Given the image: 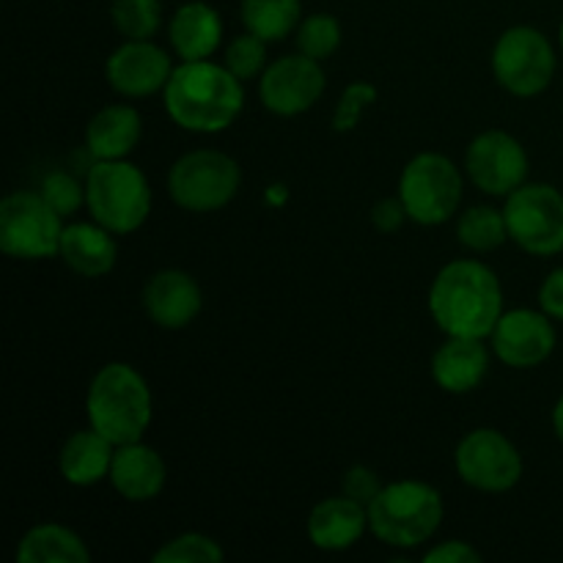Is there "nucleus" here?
<instances>
[{
    "instance_id": "c756f323",
    "label": "nucleus",
    "mask_w": 563,
    "mask_h": 563,
    "mask_svg": "<svg viewBox=\"0 0 563 563\" xmlns=\"http://www.w3.org/2000/svg\"><path fill=\"white\" fill-rule=\"evenodd\" d=\"M225 69L234 77L245 80H256L267 69V42L256 33H240L236 38H231V44L225 47Z\"/></svg>"
},
{
    "instance_id": "9b49d317",
    "label": "nucleus",
    "mask_w": 563,
    "mask_h": 563,
    "mask_svg": "<svg viewBox=\"0 0 563 563\" xmlns=\"http://www.w3.org/2000/svg\"><path fill=\"white\" fill-rule=\"evenodd\" d=\"M456 476L478 493H509L522 478V456L498 429H473L454 451Z\"/></svg>"
},
{
    "instance_id": "2f4dec72",
    "label": "nucleus",
    "mask_w": 563,
    "mask_h": 563,
    "mask_svg": "<svg viewBox=\"0 0 563 563\" xmlns=\"http://www.w3.org/2000/svg\"><path fill=\"white\" fill-rule=\"evenodd\" d=\"M377 102V88L372 82H352V86L344 88L341 93L339 104H335V113H333V130L335 132H352L361 121L363 110L368 104Z\"/></svg>"
},
{
    "instance_id": "b1692460",
    "label": "nucleus",
    "mask_w": 563,
    "mask_h": 563,
    "mask_svg": "<svg viewBox=\"0 0 563 563\" xmlns=\"http://www.w3.org/2000/svg\"><path fill=\"white\" fill-rule=\"evenodd\" d=\"M14 559L20 563H88L91 550L71 528L42 522L20 539Z\"/></svg>"
},
{
    "instance_id": "4c0bfd02",
    "label": "nucleus",
    "mask_w": 563,
    "mask_h": 563,
    "mask_svg": "<svg viewBox=\"0 0 563 563\" xmlns=\"http://www.w3.org/2000/svg\"><path fill=\"white\" fill-rule=\"evenodd\" d=\"M561 44H563V22H561Z\"/></svg>"
},
{
    "instance_id": "39448f33",
    "label": "nucleus",
    "mask_w": 563,
    "mask_h": 563,
    "mask_svg": "<svg viewBox=\"0 0 563 563\" xmlns=\"http://www.w3.org/2000/svg\"><path fill=\"white\" fill-rule=\"evenodd\" d=\"M86 203L91 218L115 236L135 234L152 212L146 174L126 159H97L86 176Z\"/></svg>"
},
{
    "instance_id": "aec40b11",
    "label": "nucleus",
    "mask_w": 563,
    "mask_h": 563,
    "mask_svg": "<svg viewBox=\"0 0 563 563\" xmlns=\"http://www.w3.org/2000/svg\"><path fill=\"white\" fill-rule=\"evenodd\" d=\"M168 42L181 60H207L223 42V20L203 0L179 5L168 22Z\"/></svg>"
},
{
    "instance_id": "412c9836",
    "label": "nucleus",
    "mask_w": 563,
    "mask_h": 563,
    "mask_svg": "<svg viewBox=\"0 0 563 563\" xmlns=\"http://www.w3.org/2000/svg\"><path fill=\"white\" fill-rule=\"evenodd\" d=\"M113 236V231L99 225L97 220L69 223L64 225V234H60L58 256L64 258L71 273L82 275V278H102L115 267V258H119V245Z\"/></svg>"
},
{
    "instance_id": "bb28decb",
    "label": "nucleus",
    "mask_w": 563,
    "mask_h": 563,
    "mask_svg": "<svg viewBox=\"0 0 563 563\" xmlns=\"http://www.w3.org/2000/svg\"><path fill=\"white\" fill-rule=\"evenodd\" d=\"M110 16L124 38H152L163 22V5L159 0H113Z\"/></svg>"
},
{
    "instance_id": "f3484780",
    "label": "nucleus",
    "mask_w": 563,
    "mask_h": 563,
    "mask_svg": "<svg viewBox=\"0 0 563 563\" xmlns=\"http://www.w3.org/2000/svg\"><path fill=\"white\" fill-rule=\"evenodd\" d=\"M165 478H168L165 462L152 445H146L143 440L115 445L110 484L121 498L130 500V504H148V500L159 498Z\"/></svg>"
},
{
    "instance_id": "4be33fe9",
    "label": "nucleus",
    "mask_w": 563,
    "mask_h": 563,
    "mask_svg": "<svg viewBox=\"0 0 563 563\" xmlns=\"http://www.w3.org/2000/svg\"><path fill=\"white\" fill-rule=\"evenodd\" d=\"M143 121L132 104H104L86 126V148L93 159H126L137 148Z\"/></svg>"
},
{
    "instance_id": "dca6fc26",
    "label": "nucleus",
    "mask_w": 563,
    "mask_h": 563,
    "mask_svg": "<svg viewBox=\"0 0 563 563\" xmlns=\"http://www.w3.org/2000/svg\"><path fill=\"white\" fill-rule=\"evenodd\" d=\"M143 311L157 328L185 330L203 308V291L185 269H159L143 286Z\"/></svg>"
},
{
    "instance_id": "72a5a7b5",
    "label": "nucleus",
    "mask_w": 563,
    "mask_h": 563,
    "mask_svg": "<svg viewBox=\"0 0 563 563\" xmlns=\"http://www.w3.org/2000/svg\"><path fill=\"white\" fill-rule=\"evenodd\" d=\"M405 220H410V214H407L405 201H401L399 196L383 198V201L374 203L372 223L374 229L383 231V234H394V231H399L401 225H405Z\"/></svg>"
},
{
    "instance_id": "1a4fd4ad",
    "label": "nucleus",
    "mask_w": 563,
    "mask_h": 563,
    "mask_svg": "<svg viewBox=\"0 0 563 563\" xmlns=\"http://www.w3.org/2000/svg\"><path fill=\"white\" fill-rule=\"evenodd\" d=\"M493 75L511 97H539L555 77L553 44L539 27H509L493 47Z\"/></svg>"
},
{
    "instance_id": "cd10ccee",
    "label": "nucleus",
    "mask_w": 563,
    "mask_h": 563,
    "mask_svg": "<svg viewBox=\"0 0 563 563\" xmlns=\"http://www.w3.org/2000/svg\"><path fill=\"white\" fill-rule=\"evenodd\" d=\"M341 47V22L333 14H311L297 25V53L328 60Z\"/></svg>"
},
{
    "instance_id": "7ed1b4c3",
    "label": "nucleus",
    "mask_w": 563,
    "mask_h": 563,
    "mask_svg": "<svg viewBox=\"0 0 563 563\" xmlns=\"http://www.w3.org/2000/svg\"><path fill=\"white\" fill-rule=\"evenodd\" d=\"M86 412L88 423L113 445L137 443L152 427V388L130 363H108L88 385Z\"/></svg>"
},
{
    "instance_id": "4468645a",
    "label": "nucleus",
    "mask_w": 563,
    "mask_h": 563,
    "mask_svg": "<svg viewBox=\"0 0 563 563\" xmlns=\"http://www.w3.org/2000/svg\"><path fill=\"white\" fill-rule=\"evenodd\" d=\"M170 75H174V60L152 38H126L104 64L108 86L126 99H143L165 91Z\"/></svg>"
},
{
    "instance_id": "ddd939ff",
    "label": "nucleus",
    "mask_w": 563,
    "mask_h": 563,
    "mask_svg": "<svg viewBox=\"0 0 563 563\" xmlns=\"http://www.w3.org/2000/svg\"><path fill=\"white\" fill-rule=\"evenodd\" d=\"M324 82L322 60L302 53L284 55L258 77V99L275 115H300L322 99Z\"/></svg>"
},
{
    "instance_id": "f704fd0d",
    "label": "nucleus",
    "mask_w": 563,
    "mask_h": 563,
    "mask_svg": "<svg viewBox=\"0 0 563 563\" xmlns=\"http://www.w3.org/2000/svg\"><path fill=\"white\" fill-rule=\"evenodd\" d=\"M482 553L473 544L460 542V539H449L443 544H434L432 550L423 553V563H478Z\"/></svg>"
},
{
    "instance_id": "f03ea898",
    "label": "nucleus",
    "mask_w": 563,
    "mask_h": 563,
    "mask_svg": "<svg viewBox=\"0 0 563 563\" xmlns=\"http://www.w3.org/2000/svg\"><path fill=\"white\" fill-rule=\"evenodd\" d=\"M170 121L187 132L214 135L240 119L245 88L240 77L214 60H181L163 91Z\"/></svg>"
},
{
    "instance_id": "c85d7f7f",
    "label": "nucleus",
    "mask_w": 563,
    "mask_h": 563,
    "mask_svg": "<svg viewBox=\"0 0 563 563\" xmlns=\"http://www.w3.org/2000/svg\"><path fill=\"white\" fill-rule=\"evenodd\" d=\"M225 553L220 542H214L207 533H179V537L168 539L157 553L152 555L154 563H214L223 561Z\"/></svg>"
},
{
    "instance_id": "0eeeda50",
    "label": "nucleus",
    "mask_w": 563,
    "mask_h": 563,
    "mask_svg": "<svg viewBox=\"0 0 563 563\" xmlns=\"http://www.w3.org/2000/svg\"><path fill=\"white\" fill-rule=\"evenodd\" d=\"M462 170L445 154L421 152L399 176V198L418 225H440L462 207Z\"/></svg>"
},
{
    "instance_id": "a878e982",
    "label": "nucleus",
    "mask_w": 563,
    "mask_h": 563,
    "mask_svg": "<svg viewBox=\"0 0 563 563\" xmlns=\"http://www.w3.org/2000/svg\"><path fill=\"white\" fill-rule=\"evenodd\" d=\"M456 240L473 253L498 251L509 240L504 209L471 207L467 212H462L460 223H456Z\"/></svg>"
},
{
    "instance_id": "f8f14e48",
    "label": "nucleus",
    "mask_w": 563,
    "mask_h": 563,
    "mask_svg": "<svg viewBox=\"0 0 563 563\" xmlns=\"http://www.w3.org/2000/svg\"><path fill=\"white\" fill-rule=\"evenodd\" d=\"M465 170L482 192L509 198L528 181L531 159L515 135L504 130H487L473 137L467 146Z\"/></svg>"
},
{
    "instance_id": "5701e85b",
    "label": "nucleus",
    "mask_w": 563,
    "mask_h": 563,
    "mask_svg": "<svg viewBox=\"0 0 563 563\" xmlns=\"http://www.w3.org/2000/svg\"><path fill=\"white\" fill-rule=\"evenodd\" d=\"M115 445L97 429H80L71 434L58 454V471L71 487H93V484L110 478Z\"/></svg>"
},
{
    "instance_id": "6ab92c4d",
    "label": "nucleus",
    "mask_w": 563,
    "mask_h": 563,
    "mask_svg": "<svg viewBox=\"0 0 563 563\" xmlns=\"http://www.w3.org/2000/svg\"><path fill=\"white\" fill-rule=\"evenodd\" d=\"M432 379L445 394H471L484 383L489 372V350L484 339L449 335L432 355Z\"/></svg>"
},
{
    "instance_id": "a211bd4d",
    "label": "nucleus",
    "mask_w": 563,
    "mask_h": 563,
    "mask_svg": "<svg viewBox=\"0 0 563 563\" xmlns=\"http://www.w3.org/2000/svg\"><path fill=\"white\" fill-rule=\"evenodd\" d=\"M368 531V506L339 495L324 498L308 515V539L324 553H344Z\"/></svg>"
},
{
    "instance_id": "6e6552de",
    "label": "nucleus",
    "mask_w": 563,
    "mask_h": 563,
    "mask_svg": "<svg viewBox=\"0 0 563 563\" xmlns=\"http://www.w3.org/2000/svg\"><path fill=\"white\" fill-rule=\"evenodd\" d=\"M64 218L42 192L14 190L0 201V251L20 262L58 256Z\"/></svg>"
},
{
    "instance_id": "2eb2a0df",
    "label": "nucleus",
    "mask_w": 563,
    "mask_h": 563,
    "mask_svg": "<svg viewBox=\"0 0 563 563\" xmlns=\"http://www.w3.org/2000/svg\"><path fill=\"white\" fill-rule=\"evenodd\" d=\"M493 352L509 368H537L553 355L555 328L544 311L515 308L504 311L495 330L489 333Z\"/></svg>"
},
{
    "instance_id": "7c9ffc66",
    "label": "nucleus",
    "mask_w": 563,
    "mask_h": 563,
    "mask_svg": "<svg viewBox=\"0 0 563 563\" xmlns=\"http://www.w3.org/2000/svg\"><path fill=\"white\" fill-rule=\"evenodd\" d=\"M38 192L47 198V203L60 214V218H69V214H75L77 209L86 203V185H80V181L71 174H66V170H53V174L44 176L42 190Z\"/></svg>"
},
{
    "instance_id": "393cba45",
    "label": "nucleus",
    "mask_w": 563,
    "mask_h": 563,
    "mask_svg": "<svg viewBox=\"0 0 563 563\" xmlns=\"http://www.w3.org/2000/svg\"><path fill=\"white\" fill-rule=\"evenodd\" d=\"M242 22L264 42H280L302 22L300 0H242Z\"/></svg>"
},
{
    "instance_id": "20e7f679",
    "label": "nucleus",
    "mask_w": 563,
    "mask_h": 563,
    "mask_svg": "<svg viewBox=\"0 0 563 563\" xmlns=\"http://www.w3.org/2000/svg\"><path fill=\"white\" fill-rule=\"evenodd\" d=\"M443 495L427 482L385 484L368 504V531L388 548L412 550L427 544L443 526Z\"/></svg>"
},
{
    "instance_id": "e433bc0d",
    "label": "nucleus",
    "mask_w": 563,
    "mask_h": 563,
    "mask_svg": "<svg viewBox=\"0 0 563 563\" xmlns=\"http://www.w3.org/2000/svg\"><path fill=\"white\" fill-rule=\"evenodd\" d=\"M553 429H555V438L563 443V396L559 399V405H555L553 410Z\"/></svg>"
},
{
    "instance_id": "f257e3e1",
    "label": "nucleus",
    "mask_w": 563,
    "mask_h": 563,
    "mask_svg": "<svg viewBox=\"0 0 563 563\" xmlns=\"http://www.w3.org/2000/svg\"><path fill=\"white\" fill-rule=\"evenodd\" d=\"M429 313L445 335L487 339L504 317V286L484 262L456 258L434 275Z\"/></svg>"
},
{
    "instance_id": "c9c22d12",
    "label": "nucleus",
    "mask_w": 563,
    "mask_h": 563,
    "mask_svg": "<svg viewBox=\"0 0 563 563\" xmlns=\"http://www.w3.org/2000/svg\"><path fill=\"white\" fill-rule=\"evenodd\" d=\"M539 308H542L550 319L563 322V267L553 269V273L544 278V284L539 286Z\"/></svg>"
},
{
    "instance_id": "9d476101",
    "label": "nucleus",
    "mask_w": 563,
    "mask_h": 563,
    "mask_svg": "<svg viewBox=\"0 0 563 563\" xmlns=\"http://www.w3.org/2000/svg\"><path fill=\"white\" fill-rule=\"evenodd\" d=\"M506 225L517 247L539 258L563 251V192L542 181H526L506 198Z\"/></svg>"
},
{
    "instance_id": "473e14b6",
    "label": "nucleus",
    "mask_w": 563,
    "mask_h": 563,
    "mask_svg": "<svg viewBox=\"0 0 563 563\" xmlns=\"http://www.w3.org/2000/svg\"><path fill=\"white\" fill-rule=\"evenodd\" d=\"M379 493H383V482H379V476L372 467L352 465L350 471L341 476V495L357 500V504L368 506Z\"/></svg>"
},
{
    "instance_id": "423d86ee",
    "label": "nucleus",
    "mask_w": 563,
    "mask_h": 563,
    "mask_svg": "<svg viewBox=\"0 0 563 563\" xmlns=\"http://www.w3.org/2000/svg\"><path fill=\"white\" fill-rule=\"evenodd\" d=\"M240 163L218 148L187 152L168 170L170 201L192 214H209L229 207L240 192Z\"/></svg>"
}]
</instances>
